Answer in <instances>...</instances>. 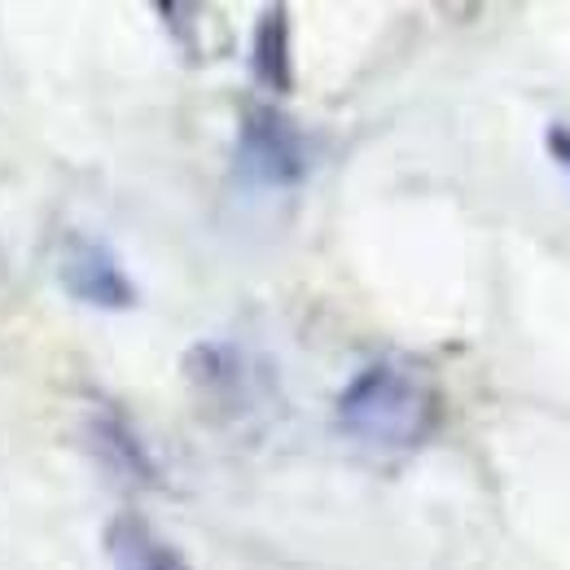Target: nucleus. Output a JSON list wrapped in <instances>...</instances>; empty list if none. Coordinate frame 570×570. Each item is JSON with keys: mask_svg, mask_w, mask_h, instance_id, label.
<instances>
[{"mask_svg": "<svg viewBox=\"0 0 570 570\" xmlns=\"http://www.w3.org/2000/svg\"><path fill=\"white\" fill-rule=\"evenodd\" d=\"M443 400L426 368L413 360H373L338 395V426L368 448L404 452L426 443L439 426Z\"/></svg>", "mask_w": 570, "mask_h": 570, "instance_id": "f257e3e1", "label": "nucleus"}, {"mask_svg": "<svg viewBox=\"0 0 570 570\" xmlns=\"http://www.w3.org/2000/svg\"><path fill=\"white\" fill-rule=\"evenodd\" d=\"M312 167L307 137L277 106H250L237 132V176L255 189H294Z\"/></svg>", "mask_w": 570, "mask_h": 570, "instance_id": "f03ea898", "label": "nucleus"}, {"mask_svg": "<svg viewBox=\"0 0 570 570\" xmlns=\"http://www.w3.org/2000/svg\"><path fill=\"white\" fill-rule=\"evenodd\" d=\"M58 285L75 303L101 307V312H124L137 307V285L115 259V250L88 233H71L58 255Z\"/></svg>", "mask_w": 570, "mask_h": 570, "instance_id": "7ed1b4c3", "label": "nucleus"}, {"mask_svg": "<svg viewBox=\"0 0 570 570\" xmlns=\"http://www.w3.org/2000/svg\"><path fill=\"white\" fill-rule=\"evenodd\" d=\"M101 549H106L110 570H194L185 562V553L171 540H163L132 509H124L106 522Z\"/></svg>", "mask_w": 570, "mask_h": 570, "instance_id": "20e7f679", "label": "nucleus"}, {"mask_svg": "<svg viewBox=\"0 0 570 570\" xmlns=\"http://www.w3.org/2000/svg\"><path fill=\"white\" fill-rule=\"evenodd\" d=\"M88 452L115 474V479H128V483H141V488H154L158 483V465L149 456L137 430L128 426L119 413H92L88 417Z\"/></svg>", "mask_w": 570, "mask_h": 570, "instance_id": "39448f33", "label": "nucleus"}, {"mask_svg": "<svg viewBox=\"0 0 570 570\" xmlns=\"http://www.w3.org/2000/svg\"><path fill=\"white\" fill-rule=\"evenodd\" d=\"M250 71L268 92H289L294 88V67H289V13L285 4H268L255 27V49H250Z\"/></svg>", "mask_w": 570, "mask_h": 570, "instance_id": "423d86ee", "label": "nucleus"}, {"mask_svg": "<svg viewBox=\"0 0 570 570\" xmlns=\"http://www.w3.org/2000/svg\"><path fill=\"white\" fill-rule=\"evenodd\" d=\"M549 149H553V158L570 171V132L567 128H553V132H549Z\"/></svg>", "mask_w": 570, "mask_h": 570, "instance_id": "0eeeda50", "label": "nucleus"}]
</instances>
